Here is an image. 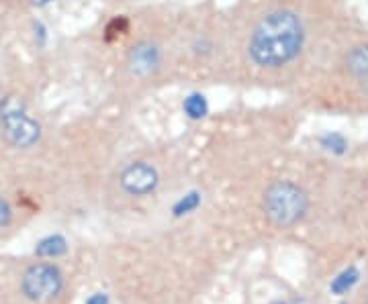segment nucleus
I'll use <instances>...</instances> for the list:
<instances>
[{
	"label": "nucleus",
	"instance_id": "ddd939ff",
	"mask_svg": "<svg viewBox=\"0 0 368 304\" xmlns=\"http://www.w3.org/2000/svg\"><path fill=\"white\" fill-rule=\"evenodd\" d=\"M11 217H13V210H11V204L0 196V229L7 227L11 223Z\"/></svg>",
	"mask_w": 368,
	"mask_h": 304
},
{
	"label": "nucleus",
	"instance_id": "9d476101",
	"mask_svg": "<svg viewBox=\"0 0 368 304\" xmlns=\"http://www.w3.org/2000/svg\"><path fill=\"white\" fill-rule=\"evenodd\" d=\"M184 110H187V114L193 116V118H201L207 112V102H205V98L201 94H193V96H189L187 100H184Z\"/></svg>",
	"mask_w": 368,
	"mask_h": 304
},
{
	"label": "nucleus",
	"instance_id": "7ed1b4c3",
	"mask_svg": "<svg viewBox=\"0 0 368 304\" xmlns=\"http://www.w3.org/2000/svg\"><path fill=\"white\" fill-rule=\"evenodd\" d=\"M0 129L11 145L21 149L33 147L41 137V125L25 112L17 98H5L0 102Z\"/></svg>",
	"mask_w": 368,
	"mask_h": 304
},
{
	"label": "nucleus",
	"instance_id": "0eeeda50",
	"mask_svg": "<svg viewBox=\"0 0 368 304\" xmlns=\"http://www.w3.org/2000/svg\"><path fill=\"white\" fill-rule=\"evenodd\" d=\"M348 72L358 78H368V45L354 47L346 57Z\"/></svg>",
	"mask_w": 368,
	"mask_h": 304
},
{
	"label": "nucleus",
	"instance_id": "f257e3e1",
	"mask_svg": "<svg viewBox=\"0 0 368 304\" xmlns=\"http://www.w3.org/2000/svg\"><path fill=\"white\" fill-rule=\"evenodd\" d=\"M303 23L291 11L266 15L250 37V57L262 68H280L295 59L303 47Z\"/></svg>",
	"mask_w": 368,
	"mask_h": 304
},
{
	"label": "nucleus",
	"instance_id": "9b49d317",
	"mask_svg": "<svg viewBox=\"0 0 368 304\" xmlns=\"http://www.w3.org/2000/svg\"><path fill=\"white\" fill-rule=\"evenodd\" d=\"M321 143H323L325 149L335 151V154H344V149H346V141H344V137H339V135H325V137L321 139Z\"/></svg>",
	"mask_w": 368,
	"mask_h": 304
},
{
	"label": "nucleus",
	"instance_id": "423d86ee",
	"mask_svg": "<svg viewBox=\"0 0 368 304\" xmlns=\"http://www.w3.org/2000/svg\"><path fill=\"white\" fill-rule=\"evenodd\" d=\"M160 64H162L160 47L151 41H139L129 49L127 66H129V72L137 78L151 76L160 68Z\"/></svg>",
	"mask_w": 368,
	"mask_h": 304
},
{
	"label": "nucleus",
	"instance_id": "2eb2a0df",
	"mask_svg": "<svg viewBox=\"0 0 368 304\" xmlns=\"http://www.w3.org/2000/svg\"><path fill=\"white\" fill-rule=\"evenodd\" d=\"M362 92H364V96L368 98V78L364 80V84H362Z\"/></svg>",
	"mask_w": 368,
	"mask_h": 304
},
{
	"label": "nucleus",
	"instance_id": "39448f33",
	"mask_svg": "<svg viewBox=\"0 0 368 304\" xmlns=\"http://www.w3.org/2000/svg\"><path fill=\"white\" fill-rule=\"evenodd\" d=\"M119 184H121L125 194L139 198V196L151 194L157 188L160 174L149 162H133L121 172Z\"/></svg>",
	"mask_w": 368,
	"mask_h": 304
},
{
	"label": "nucleus",
	"instance_id": "1a4fd4ad",
	"mask_svg": "<svg viewBox=\"0 0 368 304\" xmlns=\"http://www.w3.org/2000/svg\"><path fill=\"white\" fill-rule=\"evenodd\" d=\"M358 278H360V273H358V269L352 265V267H346L337 278H333V282H331V292L333 294H337V296H341V294H346L356 282H358Z\"/></svg>",
	"mask_w": 368,
	"mask_h": 304
},
{
	"label": "nucleus",
	"instance_id": "f8f14e48",
	"mask_svg": "<svg viewBox=\"0 0 368 304\" xmlns=\"http://www.w3.org/2000/svg\"><path fill=\"white\" fill-rule=\"evenodd\" d=\"M197 204H199V196H197V194H189V196L184 198V200H180V202H178V206L174 208V212H176V215L189 212V210H193Z\"/></svg>",
	"mask_w": 368,
	"mask_h": 304
},
{
	"label": "nucleus",
	"instance_id": "20e7f679",
	"mask_svg": "<svg viewBox=\"0 0 368 304\" xmlns=\"http://www.w3.org/2000/svg\"><path fill=\"white\" fill-rule=\"evenodd\" d=\"M64 288L62 271L51 263H35L25 269L21 278V290L31 302H49Z\"/></svg>",
	"mask_w": 368,
	"mask_h": 304
},
{
	"label": "nucleus",
	"instance_id": "f03ea898",
	"mask_svg": "<svg viewBox=\"0 0 368 304\" xmlns=\"http://www.w3.org/2000/svg\"><path fill=\"white\" fill-rule=\"evenodd\" d=\"M309 208V196L293 182H274L266 188L262 198V210L276 227L297 225Z\"/></svg>",
	"mask_w": 368,
	"mask_h": 304
},
{
	"label": "nucleus",
	"instance_id": "4468645a",
	"mask_svg": "<svg viewBox=\"0 0 368 304\" xmlns=\"http://www.w3.org/2000/svg\"><path fill=\"white\" fill-rule=\"evenodd\" d=\"M86 304H109V298H107V294H92L86 300Z\"/></svg>",
	"mask_w": 368,
	"mask_h": 304
},
{
	"label": "nucleus",
	"instance_id": "6e6552de",
	"mask_svg": "<svg viewBox=\"0 0 368 304\" xmlns=\"http://www.w3.org/2000/svg\"><path fill=\"white\" fill-rule=\"evenodd\" d=\"M66 251H68V243H66V239L62 235H49V237L41 239L37 243V247H35V253L39 257H49V259L51 257H60Z\"/></svg>",
	"mask_w": 368,
	"mask_h": 304
}]
</instances>
